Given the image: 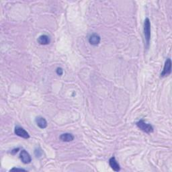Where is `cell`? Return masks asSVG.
Wrapping results in <instances>:
<instances>
[{
    "label": "cell",
    "instance_id": "1",
    "mask_svg": "<svg viewBox=\"0 0 172 172\" xmlns=\"http://www.w3.org/2000/svg\"><path fill=\"white\" fill-rule=\"evenodd\" d=\"M143 30H144V36L146 45H147V48H148L149 46L151 40V22L148 18L145 19Z\"/></svg>",
    "mask_w": 172,
    "mask_h": 172
},
{
    "label": "cell",
    "instance_id": "2",
    "mask_svg": "<svg viewBox=\"0 0 172 172\" xmlns=\"http://www.w3.org/2000/svg\"><path fill=\"white\" fill-rule=\"evenodd\" d=\"M136 125L139 129L146 133H151L154 131L153 126L145 122V120H140L136 123Z\"/></svg>",
    "mask_w": 172,
    "mask_h": 172
},
{
    "label": "cell",
    "instance_id": "3",
    "mask_svg": "<svg viewBox=\"0 0 172 172\" xmlns=\"http://www.w3.org/2000/svg\"><path fill=\"white\" fill-rule=\"evenodd\" d=\"M171 72V61L169 58L165 61L164 67L161 73V77H165L170 75Z\"/></svg>",
    "mask_w": 172,
    "mask_h": 172
},
{
    "label": "cell",
    "instance_id": "4",
    "mask_svg": "<svg viewBox=\"0 0 172 172\" xmlns=\"http://www.w3.org/2000/svg\"><path fill=\"white\" fill-rule=\"evenodd\" d=\"M14 133L17 136L22 137L23 139H27L30 138V135L26 131H25L24 128L20 127H16L14 130Z\"/></svg>",
    "mask_w": 172,
    "mask_h": 172
},
{
    "label": "cell",
    "instance_id": "5",
    "mask_svg": "<svg viewBox=\"0 0 172 172\" xmlns=\"http://www.w3.org/2000/svg\"><path fill=\"white\" fill-rule=\"evenodd\" d=\"M20 158L21 161L25 163V164H28L32 161V158L30 154L26 150H22L20 152Z\"/></svg>",
    "mask_w": 172,
    "mask_h": 172
},
{
    "label": "cell",
    "instance_id": "6",
    "mask_svg": "<svg viewBox=\"0 0 172 172\" xmlns=\"http://www.w3.org/2000/svg\"><path fill=\"white\" fill-rule=\"evenodd\" d=\"M35 122L36 123L37 126L39 128H41L42 129H44L45 128L47 127L48 123L47 121L46 120V119L45 118H43L42 116H38L36 117L35 119Z\"/></svg>",
    "mask_w": 172,
    "mask_h": 172
},
{
    "label": "cell",
    "instance_id": "7",
    "mask_svg": "<svg viewBox=\"0 0 172 172\" xmlns=\"http://www.w3.org/2000/svg\"><path fill=\"white\" fill-rule=\"evenodd\" d=\"M101 38L100 36L97 34H93L92 35H91L90 38H89V42L90 43V45L93 46H97L100 44Z\"/></svg>",
    "mask_w": 172,
    "mask_h": 172
},
{
    "label": "cell",
    "instance_id": "8",
    "mask_svg": "<svg viewBox=\"0 0 172 172\" xmlns=\"http://www.w3.org/2000/svg\"><path fill=\"white\" fill-rule=\"evenodd\" d=\"M109 165H110L111 168L114 171H119L120 170V165L118 164V163L117 162L116 159L114 157H111V158L109 159Z\"/></svg>",
    "mask_w": 172,
    "mask_h": 172
},
{
    "label": "cell",
    "instance_id": "9",
    "mask_svg": "<svg viewBox=\"0 0 172 172\" xmlns=\"http://www.w3.org/2000/svg\"><path fill=\"white\" fill-rule=\"evenodd\" d=\"M51 40L49 36L47 35H45V34H43V35L40 36L38 38V42L40 45H47L50 43Z\"/></svg>",
    "mask_w": 172,
    "mask_h": 172
},
{
    "label": "cell",
    "instance_id": "10",
    "mask_svg": "<svg viewBox=\"0 0 172 172\" xmlns=\"http://www.w3.org/2000/svg\"><path fill=\"white\" fill-rule=\"evenodd\" d=\"M59 139L63 142H71L74 140V136L71 133H63L60 136Z\"/></svg>",
    "mask_w": 172,
    "mask_h": 172
},
{
    "label": "cell",
    "instance_id": "11",
    "mask_svg": "<svg viewBox=\"0 0 172 172\" xmlns=\"http://www.w3.org/2000/svg\"><path fill=\"white\" fill-rule=\"evenodd\" d=\"M56 72H57V74L59 76H61L63 74V69L61 68V67H58L57 69V70H56Z\"/></svg>",
    "mask_w": 172,
    "mask_h": 172
},
{
    "label": "cell",
    "instance_id": "12",
    "mask_svg": "<svg viewBox=\"0 0 172 172\" xmlns=\"http://www.w3.org/2000/svg\"><path fill=\"white\" fill-rule=\"evenodd\" d=\"M26 171V170H24V169H21V168H12L11 169V170H10V171Z\"/></svg>",
    "mask_w": 172,
    "mask_h": 172
},
{
    "label": "cell",
    "instance_id": "13",
    "mask_svg": "<svg viewBox=\"0 0 172 172\" xmlns=\"http://www.w3.org/2000/svg\"><path fill=\"white\" fill-rule=\"evenodd\" d=\"M18 150H19V149H14L12 151H11V153L14 154L15 153H17V152L18 151Z\"/></svg>",
    "mask_w": 172,
    "mask_h": 172
}]
</instances>
